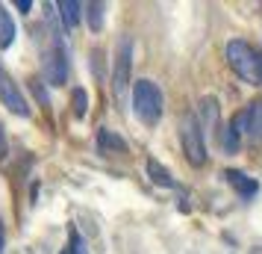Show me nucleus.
<instances>
[{"label": "nucleus", "mask_w": 262, "mask_h": 254, "mask_svg": "<svg viewBox=\"0 0 262 254\" xmlns=\"http://www.w3.org/2000/svg\"><path fill=\"white\" fill-rule=\"evenodd\" d=\"M48 80H50V86H65L68 83V48H65V36H62L56 27L50 30Z\"/></svg>", "instance_id": "20e7f679"}, {"label": "nucleus", "mask_w": 262, "mask_h": 254, "mask_svg": "<svg viewBox=\"0 0 262 254\" xmlns=\"http://www.w3.org/2000/svg\"><path fill=\"white\" fill-rule=\"evenodd\" d=\"M71 104H74V115L77 119H85V109H89V95H85V89H74V97H71Z\"/></svg>", "instance_id": "dca6fc26"}, {"label": "nucleus", "mask_w": 262, "mask_h": 254, "mask_svg": "<svg viewBox=\"0 0 262 254\" xmlns=\"http://www.w3.org/2000/svg\"><path fill=\"white\" fill-rule=\"evenodd\" d=\"M62 254H89L85 251V242H83V237H80V230L77 228H71V233H68V248Z\"/></svg>", "instance_id": "f3484780"}, {"label": "nucleus", "mask_w": 262, "mask_h": 254, "mask_svg": "<svg viewBox=\"0 0 262 254\" xmlns=\"http://www.w3.org/2000/svg\"><path fill=\"white\" fill-rule=\"evenodd\" d=\"M133 112L142 124H150V127L162 119V89L154 80H147V77L136 80V86H133Z\"/></svg>", "instance_id": "f03ea898"}, {"label": "nucleus", "mask_w": 262, "mask_h": 254, "mask_svg": "<svg viewBox=\"0 0 262 254\" xmlns=\"http://www.w3.org/2000/svg\"><path fill=\"white\" fill-rule=\"evenodd\" d=\"M85 9H89V27H92V33H97V30L103 27V9H106V6H103V3H89Z\"/></svg>", "instance_id": "2eb2a0df"}, {"label": "nucleus", "mask_w": 262, "mask_h": 254, "mask_svg": "<svg viewBox=\"0 0 262 254\" xmlns=\"http://www.w3.org/2000/svg\"><path fill=\"white\" fill-rule=\"evenodd\" d=\"M180 139H183V151H186V160L191 166H206V145H203V130L198 115L186 112L180 119Z\"/></svg>", "instance_id": "7ed1b4c3"}, {"label": "nucleus", "mask_w": 262, "mask_h": 254, "mask_svg": "<svg viewBox=\"0 0 262 254\" xmlns=\"http://www.w3.org/2000/svg\"><path fill=\"white\" fill-rule=\"evenodd\" d=\"M224 178H227V183L236 189L242 198H253V195L259 192V183L253 181V178H248L245 171H238V169H227L224 171Z\"/></svg>", "instance_id": "1a4fd4ad"}, {"label": "nucleus", "mask_w": 262, "mask_h": 254, "mask_svg": "<svg viewBox=\"0 0 262 254\" xmlns=\"http://www.w3.org/2000/svg\"><path fill=\"white\" fill-rule=\"evenodd\" d=\"M3 240H6V233H3V225H0V251H3Z\"/></svg>", "instance_id": "aec40b11"}, {"label": "nucleus", "mask_w": 262, "mask_h": 254, "mask_svg": "<svg viewBox=\"0 0 262 254\" xmlns=\"http://www.w3.org/2000/svg\"><path fill=\"white\" fill-rule=\"evenodd\" d=\"M53 9H56V15L62 18V27H65V30H74V27L80 24V9H83V3H77V0H59V3H53Z\"/></svg>", "instance_id": "9d476101"}, {"label": "nucleus", "mask_w": 262, "mask_h": 254, "mask_svg": "<svg viewBox=\"0 0 262 254\" xmlns=\"http://www.w3.org/2000/svg\"><path fill=\"white\" fill-rule=\"evenodd\" d=\"M227 62L242 80L262 86V50H256L250 42H245V38L227 42Z\"/></svg>", "instance_id": "f257e3e1"}, {"label": "nucleus", "mask_w": 262, "mask_h": 254, "mask_svg": "<svg viewBox=\"0 0 262 254\" xmlns=\"http://www.w3.org/2000/svg\"><path fill=\"white\" fill-rule=\"evenodd\" d=\"M15 6H18V9H21V12H30V9H33V3H30V0H18V3H15Z\"/></svg>", "instance_id": "6ab92c4d"}, {"label": "nucleus", "mask_w": 262, "mask_h": 254, "mask_svg": "<svg viewBox=\"0 0 262 254\" xmlns=\"http://www.w3.org/2000/svg\"><path fill=\"white\" fill-rule=\"evenodd\" d=\"M12 42H15V24L6 12V6H0V48L6 50Z\"/></svg>", "instance_id": "ddd939ff"}, {"label": "nucleus", "mask_w": 262, "mask_h": 254, "mask_svg": "<svg viewBox=\"0 0 262 254\" xmlns=\"http://www.w3.org/2000/svg\"><path fill=\"white\" fill-rule=\"evenodd\" d=\"M242 133H248L253 142H262V101H253L242 112Z\"/></svg>", "instance_id": "0eeeda50"}, {"label": "nucleus", "mask_w": 262, "mask_h": 254, "mask_svg": "<svg viewBox=\"0 0 262 254\" xmlns=\"http://www.w3.org/2000/svg\"><path fill=\"white\" fill-rule=\"evenodd\" d=\"M147 174H150V181L156 183V186H165V189H177V192H183V186H180L174 178H171V171L165 169V166H159V160H147Z\"/></svg>", "instance_id": "9b49d317"}, {"label": "nucleus", "mask_w": 262, "mask_h": 254, "mask_svg": "<svg viewBox=\"0 0 262 254\" xmlns=\"http://www.w3.org/2000/svg\"><path fill=\"white\" fill-rule=\"evenodd\" d=\"M130 68H133V38L121 36L118 56H115V74H112V89H115L118 97H124L127 86H130Z\"/></svg>", "instance_id": "39448f33"}, {"label": "nucleus", "mask_w": 262, "mask_h": 254, "mask_svg": "<svg viewBox=\"0 0 262 254\" xmlns=\"http://www.w3.org/2000/svg\"><path fill=\"white\" fill-rule=\"evenodd\" d=\"M238 142H242V112H236V115L230 119V124H227V130H224V151H227V154L238 151Z\"/></svg>", "instance_id": "f8f14e48"}, {"label": "nucleus", "mask_w": 262, "mask_h": 254, "mask_svg": "<svg viewBox=\"0 0 262 254\" xmlns=\"http://www.w3.org/2000/svg\"><path fill=\"white\" fill-rule=\"evenodd\" d=\"M198 112H201L203 124H206L209 130H212L215 124H218V101H215V97H203L201 107H198Z\"/></svg>", "instance_id": "4468645a"}, {"label": "nucleus", "mask_w": 262, "mask_h": 254, "mask_svg": "<svg viewBox=\"0 0 262 254\" xmlns=\"http://www.w3.org/2000/svg\"><path fill=\"white\" fill-rule=\"evenodd\" d=\"M97 154H103V157L127 154V142H124L118 133H112L109 127H100V130H97Z\"/></svg>", "instance_id": "6e6552de"}, {"label": "nucleus", "mask_w": 262, "mask_h": 254, "mask_svg": "<svg viewBox=\"0 0 262 254\" xmlns=\"http://www.w3.org/2000/svg\"><path fill=\"white\" fill-rule=\"evenodd\" d=\"M6 157V133H3V127H0V160Z\"/></svg>", "instance_id": "a211bd4d"}, {"label": "nucleus", "mask_w": 262, "mask_h": 254, "mask_svg": "<svg viewBox=\"0 0 262 254\" xmlns=\"http://www.w3.org/2000/svg\"><path fill=\"white\" fill-rule=\"evenodd\" d=\"M0 101H3V107H9L15 115H30V104H27L24 92L15 86L12 74L3 68V62H0Z\"/></svg>", "instance_id": "423d86ee"}]
</instances>
